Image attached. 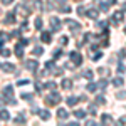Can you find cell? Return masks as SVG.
Wrapping results in <instances>:
<instances>
[{"mask_svg":"<svg viewBox=\"0 0 126 126\" xmlns=\"http://www.w3.org/2000/svg\"><path fill=\"white\" fill-rule=\"evenodd\" d=\"M46 104L47 106H54V104H59L61 103V94L59 93H50L49 96H46Z\"/></svg>","mask_w":126,"mask_h":126,"instance_id":"obj_1","label":"cell"},{"mask_svg":"<svg viewBox=\"0 0 126 126\" xmlns=\"http://www.w3.org/2000/svg\"><path fill=\"white\" fill-rule=\"evenodd\" d=\"M62 87H64V89H69V87H72V82H71V79H64V81H62Z\"/></svg>","mask_w":126,"mask_h":126,"instance_id":"obj_19","label":"cell"},{"mask_svg":"<svg viewBox=\"0 0 126 126\" xmlns=\"http://www.w3.org/2000/svg\"><path fill=\"white\" fill-rule=\"evenodd\" d=\"M121 20H123V12H116V14L113 15V20H111V24H113V25H118Z\"/></svg>","mask_w":126,"mask_h":126,"instance_id":"obj_3","label":"cell"},{"mask_svg":"<svg viewBox=\"0 0 126 126\" xmlns=\"http://www.w3.org/2000/svg\"><path fill=\"white\" fill-rule=\"evenodd\" d=\"M69 57L72 59V62H74L76 66H79V64L82 62V59H81V54H79V52H71V56H69Z\"/></svg>","mask_w":126,"mask_h":126,"instance_id":"obj_2","label":"cell"},{"mask_svg":"<svg viewBox=\"0 0 126 126\" xmlns=\"http://www.w3.org/2000/svg\"><path fill=\"white\" fill-rule=\"evenodd\" d=\"M78 14H79V15H82V14H86V10H84V7H79V9H78Z\"/></svg>","mask_w":126,"mask_h":126,"instance_id":"obj_36","label":"cell"},{"mask_svg":"<svg viewBox=\"0 0 126 126\" xmlns=\"http://www.w3.org/2000/svg\"><path fill=\"white\" fill-rule=\"evenodd\" d=\"M0 39L7 40V39H9V35H7V34H3V32H0Z\"/></svg>","mask_w":126,"mask_h":126,"instance_id":"obj_37","label":"cell"},{"mask_svg":"<svg viewBox=\"0 0 126 126\" xmlns=\"http://www.w3.org/2000/svg\"><path fill=\"white\" fill-rule=\"evenodd\" d=\"M119 123H121V125H125V123H126V116H121V118H119Z\"/></svg>","mask_w":126,"mask_h":126,"instance_id":"obj_41","label":"cell"},{"mask_svg":"<svg viewBox=\"0 0 126 126\" xmlns=\"http://www.w3.org/2000/svg\"><path fill=\"white\" fill-rule=\"evenodd\" d=\"M67 116H69V113L64 109V108H59V109H57V118H59V119H66Z\"/></svg>","mask_w":126,"mask_h":126,"instance_id":"obj_7","label":"cell"},{"mask_svg":"<svg viewBox=\"0 0 126 126\" xmlns=\"http://www.w3.org/2000/svg\"><path fill=\"white\" fill-rule=\"evenodd\" d=\"M125 32H126V27H125Z\"/></svg>","mask_w":126,"mask_h":126,"instance_id":"obj_45","label":"cell"},{"mask_svg":"<svg viewBox=\"0 0 126 126\" xmlns=\"http://www.w3.org/2000/svg\"><path fill=\"white\" fill-rule=\"evenodd\" d=\"M125 71H126V67L123 64H118V72H119V74H125Z\"/></svg>","mask_w":126,"mask_h":126,"instance_id":"obj_28","label":"cell"},{"mask_svg":"<svg viewBox=\"0 0 126 126\" xmlns=\"http://www.w3.org/2000/svg\"><path fill=\"white\" fill-rule=\"evenodd\" d=\"M99 74H101V76H108V69L101 67V69H99Z\"/></svg>","mask_w":126,"mask_h":126,"instance_id":"obj_32","label":"cell"},{"mask_svg":"<svg viewBox=\"0 0 126 126\" xmlns=\"http://www.w3.org/2000/svg\"><path fill=\"white\" fill-rule=\"evenodd\" d=\"M12 2H14V0H2V3H3V5H9V3H12Z\"/></svg>","mask_w":126,"mask_h":126,"instance_id":"obj_43","label":"cell"},{"mask_svg":"<svg viewBox=\"0 0 126 126\" xmlns=\"http://www.w3.org/2000/svg\"><path fill=\"white\" fill-rule=\"evenodd\" d=\"M86 14H87V17H89V19H97V10H96V9L87 10Z\"/></svg>","mask_w":126,"mask_h":126,"instance_id":"obj_15","label":"cell"},{"mask_svg":"<svg viewBox=\"0 0 126 126\" xmlns=\"http://www.w3.org/2000/svg\"><path fill=\"white\" fill-rule=\"evenodd\" d=\"M89 113H91V114H96L97 111H96V106H94V104H91V106H89Z\"/></svg>","mask_w":126,"mask_h":126,"instance_id":"obj_31","label":"cell"},{"mask_svg":"<svg viewBox=\"0 0 126 126\" xmlns=\"http://www.w3.org/2000/svg\"><path fill=\"white\" fill-rule=\"evenodd\" d=\"M97 86L101 87V89H104V87L108 86V81H106V79H103V81H99V84H97Z\"/></svg>","mask_w":126,"mask_h":126,"instance_id":"obj_29","label":"cell"},{"mask_svg":"<svg viewBox=\"0 0 126 126\" xmlns=\"http://www.w3.org/2000/svg\"><path fill=\"white\" fill-rule=\"evenodd\" d=\"M123 10H126V3H123Z\"/></svg>","mask_w":126,"mask_h":126,"instance_id":"obj_44","label":"cell"},{"mask_svg":"<svg viewBox=\"0 0 126 126\" xmlns=\"http://www.w3.org/2000/svg\"><path fill=\"white\" fill-rule=\"evenodd\" d=\"M101 121H103V125H113V116L103 114V116H101Z\"/></svg>","mask_w":126,"mask_h":126,"instance_id":"obj_9","label":"cell"},{"mask_svg":"<svg viewBox=\"0 0 126 126\" xmlns=\"http://www.w3.org/2000/svg\"><path fill=\"white\" fill-rule=\"evenodd\" d=\"M46 87H47V89H54V87H56V82H54V81H49V82H46Z\"/></svg>","mask_w":126,"mask_h":126,"instance_id":"obj_26","label":"cell"},{"mask_svg":"<svg viewBox=\"0 0 126 126\" xmlns=\"http://www.w3.org/2000/svg\"><path fill=\"white\" fill-rule=\"evenodd\" d=\"M25 67L30 69V71H37V67H39V62H37V61H27V62H25Z\"/></svg>","mask_w":126,"mask_h":126,"instance_id":"obj_5","label":"cell"},{"mask_svg":"<svg viewBox=\"0 0 126 126\" xmlns=\"http://www.w3.org/2000/svg\"><path fill=\"white\" fill-rule=\"evenodd\" d=\"M0 119H2V121H9V119H10V114H9V111H5V109H2V111H0Z\"/></svg>","mask_w":126,"mask_h":126,"instance_id":"obj_12","label":"cell"},{"mask_svg":"<svg viewBox=\"0 0 126 126\" xmlns=\"http://www.w3.org/2000/svg\"><path fill=\"white\" fill-rule=\"evenodd\" d=\"M0 67L3 69V71H7V72H12V71H15V66H14V64H10V62H5V64H0Z\"/></svg>","mask_w":126,"mask_h":126,"instance_id":"obj_8","label":"cell"},{"mask_svg":"<svg viewBox=\"0 0 126 126\" xmlns=\"http://www.w3.org/2000/svg\"><path fill=\"white\" fill-rule=\"evenodd\" d=\"M101 57H103V54H101V52H97V54H94V57H93V59H94V61H99Z\"/></svg>","mask_w":126,"mask_h":126,"instance_id":"obj_34","label":"cell"},{"mask_svg":"<svg viewBox=\"0 0 126 126\" xmlns=\"http://www.w3.org/2000/svg\"><path fill=\"white\" fill-rule=\"evenodd\" d=\"M0 54L7 57V56H9V54H10V50H9V49H0Z\"/></svg>","mask_w":126,"mask_h":126,"instance_id":"obj_30","label":"cell"},{"mask_svg":"<svg viewBox=\"0 0 126 126\" xmlns=\"http://www.w3.org/2000/svg\"><path fill=\"white\" fill-rule=\"evenodd\" d=\"M15 12H19V14H22V15H29V12H30V10H29V9H25L24 5H19Z\"/></svg>","mask_w":126,"mask_h":126,"instance_id":"obj_13","label":"cell"},{"mask_svg":"<svg viewBox=\"0 0 126 126\" xmlns=\"http://www.w3.org/2000/svg\"><path fill=\"white\" fill-rule=\"evenodd\" d=\"M17 84H19V86H25V84H29V81H19Z\"/></svg>","mask_w":126,"mask_h":126,"instance_id":"obj_40","label":"cell"},{"mask_svg":"<svg viewBox=\"0 0 126 126\" xmlns=\"http://www.w3.org/2000/svg\"><path fill=\"white\" fill-rule=\"evenodd\" d=\"M15 54H17L19 57H22V56H24V50H22V46H20V44L15 47Z\"/></svg>","mask_w":126,"mask_h":126,"instance_id":"obj_21","label":"cell"},{"mask_svg":"<svg viewBox=\"0 0 126 126\" xmlns=\"http://www.w3.org/2000/svg\"><path fill=\"white\" fill-rule=\"evenodd\" d=\"M40 39H42V42H50V34L49 32H42Z\"/></svg>","mask_w":126,"mask_h":126,"instance_id":"obj_18","label":"cell"},{"mask_svg":"<svg viewBox=\"0 0 126 126\" xmlns=\"http://www.w3.org/2000/svg\"><path fill=\"white\" fill-rule=\"evenodd\" d=\"M42 52H44V49H42V47H35L34 50H32V54H34V56H40Z\"/></svg>","mask_w":126,"mask_h":126,"instance_id":"obj_22","label":"cell"},{"mask_svg":"<svg viewBox=\"0 0 126 126\" xmlns=\"http://www.w3.org/2000/svg\"><path fill=\"white\" fill-rule=\"evenodd\" d=\"M2 94H3L5 97H12L14 96V87L12 86H5L3 89H2Z\"/></svg>","mask_w":126,"mask_h":126,"instance_id":"obj_4","label":"cell"},{"mask_svg":"<svg viewBox=\"0 0 126 126\" xmlns=\"http://www.w3.org/2000/svg\"><path fill=\"white\" fill-rule=\"evenodd\" d=\"M74 116L78 118V119H84L86 118V111L84 109H78V111H74Z\"/></svg>","mask_w":126,"mask_h":126,"instance_id":"obj_11","label":"cell"},{"mask_svg":"<svg viewBox=\"0 0 126 126\" xmlns=\"http://www.w3.org/2000/svg\"><path fill=\"white\" fill-rule=\"evenodd\" d=\"M22 97H24V99H32V94H27V93H25V94H22Z\"/></svg>","mask_w":126,"mask_h":126,"instance_id":"obj_38","label":"cell"},{"mask_svg":"<svg viewBox=\"0 0 126 126\" xmlns=\"http://www.w3.org/2000/svg\"><path fill=\"white\" fill-rule=\"evenodd\" d=\"M78 101H79V99H78V97H74V96H69L67 97V104H69V106H76Z\"/></svg>","mask_w":126,"mask_h":126,"instance_id":"obj_17","label":"cell"},{"mask_svg":"<svg viewBox=\"0 0 126 126\" xmlns=\"http://www.w3.org/2000/svg\"><path fill=\"white\" fill-rule=\"evenodd\" d=\"M5 24H14V14H9L7 19H5Z\"/></svg>","mask_w":126,"mask_h":126,"instance_id":"obj_25","label":"cell"},{"mask_svg":"<svg viewBox=\"0 0 126 126\" xmlns=\"http://www.w3.org/2000/svg\"><path fill=\"white\" fill-rule=\"evenodd\" d=\"M35 89H37V91H42V86H40V82H35Z\"/></svg>","mask_w":126,"mask_h":126,"instance_id":"obj_42","label":"cell"},{"mask_svg":"<svg viewBox=\"0 0 126 126\" xmlns=\"http://www.w3.org/2000/svg\"><path fill=\"white\" fill-rule=\"evenodd\" d=\"M14 121H15V123H19V125H24V123H25V114L22 113V114H19V116H15Z\"/></svg>","mask_w":126,"mask_h":126,"instance_id":"obj_16","label":"cell"},{"mask_svg":"<svg viewBox=\"0 0 126 126\" xmlns=\"http://www.w3.org/2000/svg\"><path fill=\"white\" fill-rule=\"evenodd\" d=\"M96 89H97L96 84H93V82H91V84H87V91H89V93H94Z\"/></svg>","mask_w":126,"mask_h":126,"instance_id":"obj_23","label":"cell"},{"mask_svg":"<svg viewBox=\"0 0 126 126\" xmlns=\"http://www.w3.org/2000/svg\"><path fill=\"white\" fill-rule=\"evenodd\" d=\"M40 118H42V119H49L50 114H49L47 111H44V109H42V111H40Z\"/></svg>","mask_w":126,"mask_h":126,"instance_id":"obj_24","label":"cell"},{"mask_svg":"<svg viewBox=\"0 0 126 126\" xmlns=\"http://www.w3.org/2000/svg\"><path fill=\"white\" fill-rule=\"evenodd\" d=\"M67 27H69V29H74V30H79V29H81V24H78L76 20H71V19H69L67 20Z\"/></svg>","mask_w":126,"mask_h":126,"instance_id":"obj_6","label":"cell"},{"mask_svg":"<svg viewBox=\"0 0 126 126\" xmlns=\"http://www.w3.org/2000/svg\"><path fill=\"white\" fill-rule=\"evenodd\" d=\"M118 97H119V99H125V97H126V93H118Z\"/></svg>","mask_w":126,"mask_h":126,"instance_id":"obj_39","label":"cell"},{"mask_svg":"<svg viewBox=\"0 0 126 126\" xmlns=\"http://www.w3.org/2000/svg\"><path fill=\"white\" fill-rule=\"evenodd\" d=\"M40 27H42V19L37 17V19H35V29H40Z\"/></svg>","mask_w":126,"mask_h":126,"instance_id":"obj_27","label":"cell"},{"mask_svg":"<svg viewBox=\"0 0 126 126\" xmlns=\"http://www.w3.org/2000/svg\"><path fill=\"white\" fill-rule=\"evenodd\" d=\"M96 101L99 103V104H103V103H104V97H103V96H97V97H96Z\"/></svg>","mask_w":126,"mask_h":126,"instance_id":"obj_35","label":"cell"},{"mask_svg":"<svg viewBox=\"0 0 126 126\" xmlns=\"http://www.w3.org/2000/svg\"><path fill=\"white\" fill-rule=\"evenodd\" d=\"M99 7H101V10H104V12H106V10H108V3H106V2H101V5H99Z\"/></svg>","mask_w":126,"mask_h":126,"instance_id":"obj_33","label":"cell"},{"mask_svg":"<svg viewBox=\"0 0 126 126\" xmlns=\"http://www.w3.org/2000/svg\"><path fill=\"white\" fill-rule=\"evenodd\" d=\"M93 76H94V72H93L91 69H87V71H84V78H86V79H93Z\"/></svg>","mask_w":126,"mask_h":126,"instance_id":"obj_20","label":"cell"},{"mask_svg":"<svg viewBox=\"0 0 126 126\" xmlns=\"http://www.w3.org/2000/svg\"><path fill=\"white\" fill-rule=\"evenodd\" d=\"M50 25H52V29L57 30L59 27H61V22H59V19H56V17H50Z\"/></svg>","mask_w":126,"mask_h":126,"instance_id":"obj_10","label":"cell"},{"mask_svg":"<svg viewBox=\"0 0 126 126\" xmlns=\"http://www.w3.org/2000/svg\"><path fill=\"white\" fill-rule=\"evenodd\" d=\"M113 84H114L116 87H121L123 84H125V79H123V78H114V79H113Z\"/></svg>","mask_w":126,"mask_h":126,"instance_id":"obj_14","label":"cell"}]
</instances>
